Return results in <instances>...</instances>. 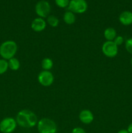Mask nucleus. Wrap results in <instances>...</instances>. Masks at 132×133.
Wrapping results in <instances>:
<instances>
[{
    "mask_svg": "<svg viewBox=\"0 0 132 133\" xmlns=\"http://www.w3.org/2000/svg\"><path fill=\"white\" fill-rule=\"evenodd\" d=\"M16 121L17 124L24 128H32L38 122L36 114L27 109L20 110L17 114Z\"/></svg>",
    "mask_w": 132,
    "mask_h": 133,
    "instance_id": "nucleus-1",
    "label": "nucleus"
},
{
    "mask_svg": "<svg viewBox=\"0 0 132 133\" xmlns=\"http://www.w3.org/2000/svg\"><path fill=\"white\" fill-rule=\"evenodd\" d=\"M18 51V45L13 40H6L0 45V56L5 60L14 57Z\"/></svg>",
    "mask_w": 132,
    "mask_h": 133,
    "instance_id": "nucleus-2",
    "label": "nucleus"
},
{
    "mask_svg": "<svg viewBox=\"0 0 132 133\" xmlns=\"http://www.w3.org/2000/svg\"><path fill=\"white\" fill-rule=\"evenodd\" d=\"M37 128L39 133H56L57 131L56 125L54 121L47 118L38 121Z\"/></svg>",
    "mask_w": 132,
    "mask_h": 133,
    "instance_id": "nucleus-3",
    "label": "nucleus"
},
{
    "mask_svg": "<svg viewBox=\"0 0 132 133\" xmlns=\"http://www.w3.org/2000/svg\"><path fill=\"white\" fill-rule=\"evenodd\" d=\"M50 5L47 1L40 0L35 5V12L40 18H47L50 12Z\"/></svg>",
    "mask_w": 132,
    "mask_h": 133,
    "instance_id": "nucleus-4",
    "label": "nucleus"
},
{
    "mask_svg": "<svg viewBox=\"0 0 132 133\" xmlns=\"http://www.w3.org/2000/svg\"><path fill=\"white\" fill-rule=\"evenodd\" d=\"M68 9L73 13L82 14L87 9V3L85 0H71Z\"/></svg>",
    "mask_w": 132,
    "mask_h": 133,
    "instance_id": "nucleus-5",
    "label": "nucleus"
},
{
    "mask_svg": "<svg viewBox=\"0 0 132 133\" xmlns=\"http://www.w3.org/2000/svg\"><path fill=\"white\" fill-rule=\"evenodd\" d=\"M17 122L14 118L7 117L0 122V131L2 133H12L15 131Z\"/></svg>",
    "mask_w": 132,
    "mask_h": 133,
    "instance_id": "nucleus-6",
    "label": "nucleus"
},
{
    "mask_svg": "<svg viewBox=\"0 0 132 133\" xmlns=\"http://www.w3.org/2000/svg\"><path fill=\"white\" fill-rule=\"evenodd\" d=\"M103 54L109 58H113L118 54V46L113 41H106L102 47Z\"/></svg>",
    "mask_w": 132,
    "mask_h": 133,
    "instance_id": "nucleus-7",
    "label": "nucleus"
},
{
    "mask_svg": "<svg viewBox=\"0 0 132 133\" xmlns=\"http://www.w3.org/2000/svg\"><path fill=\"white\" fill-rule=\"evenodd\" d=\"M38 81L41 85L43 87H49L54 82V76L50 71L43 70L39 74Z\"/></svg>",
    "mask_w": 132,
    "mask_h": 133,
    "instance_id": "nucleus-8",
    "label": "nucleus"
},
{
    "mask_svg": "<svg viewBox=\"0 0 132 133\" xmlns=\"http://www.w3.org/2000/svg\"><path fill=\"white\" fill-rule=\"evenodd\" d=\"M46 25L47 23L45 19L43 18L38 17L32 20L31 23V29L34 32H40L45 30V29L46 28Z\"/></svg>",
    "mask_w": 132,
    "mask_h": 133,
    "instance_id": "nucleus-9",
    "label": "nucleus"
},
{
    "mask_svg": "<svg viewBox=\"0 0 132 133\" xmlns=\"http://www.w3.org/2000/svg\"><path fill=\"white\" fill-rule=\"evenodd\" d=\"M79 119L84 124H90L94 119V116L89 110H82L79 114Z\"/></svg>",
    "mask_w": 132,
    "mask_h": 133,
    "instance_id": "nucleus-10",
    "label": "nucleus"
},
{
    "mask_svg": "<svg viewBox=\"0 0 132 133\" xmlns=\"http://www.w3.org/2000/svg\"><path fill=\"white\" fill-rule=\"evenodd\" d=\"M119 19L120 23L123 25H130L132 24V12L129 10L123 11L119 15Z\"/></svg>",
    "mask_w": 132,
    "mask_h": 133,
    "instance_id": "nucleus-11",
    "label": "nucleus"
},
{
    "mask_svg": "<svg viewBox=\"0 0 132 133\" xmlns=\"http://www.w3.org/2000/svg\"><path fill=\"white\" fill-rule=\"evenodd\" d=\"M104 36L107 41H113L117 35H116V31L113 27H108L105 29L104 32Z\"/></svg>",
    "mask_w": 132,
    "mask_h": 133,
    "instance_id": "nucleus-12",
    "label": "nucleus"
},
{
    "mask_svg": "<svg viewBox=\"0 0 132 133\" xmlns=\"http://www.w3.org/2000/svg\"><path fill=\"white\" fill-rule=\"evenodd\" d=\"M63 21L67 25H72L76 21V16L75 13L68 10L66 11L63 14Z\"/></svg>",
    "mask_w": 132,
    "mask_h": 133,
    "instance_id": "nucleus-13",
    "label": "nucleus"
},
{
    "mask_svg": "<svg viewBox=\"0 0 132 133\" xmlns=\"http://www.w3.org/2000/svg\"><path fill=\"white\" fill-rule=\"evenodd\" d=\"M8 64H9V68L13 71H17L20 68L19 61L15 57H13V58L9 59L8 61Z\"/></svg>",
    "mask_w": 132,
    "mask_h": 133,
    "instance_id": "nucleus-14",
    "label": "nucleus"
},
{
    "mask_svg": "<svg viewBox=\"0 0 132 133\" xmlns=\"http://www.w3.org/2000/svg\"><path fill=\"white\" fill-rule=\"evenodd\" d=\"M53 66V62L50 58H45L41 61V67L45 71H49Z\"/></svg>",
    "mask_w": 132,
    "mask_h": 133,
    "instance_id": "nucleus-15",
    "label": "nucleus"
},
{
    "mask_svg": "<svg viewBox=\"0 0 132 133\" xmlns=\"http://www.w3.org/2000/svg\"><path fill=\"white\" fill-rule=\"evenodd\" d=\"M47 22L49 23V25L52 27H56L59 25V19L57 17L54 15H49L47 17Z\"/></svg>",
    "mask_w": 132,
    "mask_h": 133,
    "instance_id": "nucleus-16",
    "label": "nucleus"
},
{
    "mask_svg": "<svg viewBox=\"0 0 132 133\" xmlns=\"http://www.w3.org/2000/svg\"><path fill=\"white\" fill-rule=\"evenodd\" d=\"M8 69H9L8 61L6 60L3 59V58L0 59V75H3L5 73H6Z\"/></svg>",
    "mask_w": 132,
    "mask_h": 133,
    "instance_id": "nucleus-17",
    "label": "nucleus"
},
{
    "mask_svg": "<svg viewBox=\"0 0 132 133\" xmlns=\"http://www.w3.org/2000/svg\"><path fill=\"white\" fill-rule=\"evenodd\" d=\"M70 0H55V3L60 8H65L69 6Z\"/></svg>",
    "mask_w": 132,
    "mask_h": 133,
    "instance_id": "nucleus-18",
    "label": "nucleus"
},
{
    "mask_svg": "<svg viewBox=\"0 0 132 133\" xmlns=\"http://www.w3.org/2000/svg\"><path fill=\"white\" fill-rule=\"evenodd\" d=\"M125 48L127 51L132 55V38L126 40L125 42Z\"/></svg>",
    "mask_w": 132,
    "mask_h": 133,
    "instance_id": "nucleus-19",
    "label": "nucleus"
},
{
    "mask_svg": "<svg viewBox=\"0 0 132 133\" xmlns=\"http://www.w3.org/2000/svg\"><path fill=\"white\" fill-rule=\"evenodd\" d=\"M124 38H123L122 36H120V35H118V36H116L113 40V42L115 43V44H116L117 46L121 45L122 44L124 43Z\"/></svg>",
    "mask_w": 132,
    "mask_h": 133,
    "instance_id": "nucleus-20",
    "label": "nucleus"
},
{
    "mask_svg": "<svg viewBox=\"0 0 132 133\" xmlns=\"http://www.w3.org/2000/svg\"><path fill=\"white\" fill-rule=\"evenodd\" d=\"M71 133H86L85 130L81 127H75L72 130Z\"/></svg>",
    "mask_w": 132,
    "mask_h": 133,
    "instance_id": "nucleus-21",
    "label": "nucleus"
},
{
    "mask_svg": "<svg viewBox=\"0 0 132 133\" xmlns=\"http://www.w3.org/2000/svg\"><path fill=\"white\" fill-rule=\"evenodd\" d=\"M126 130L128 131L129 133H132V123H130V124L128 125V129H127Z\"/></svg>",
    "mask_w": 132,
    "mask_h": 133,
    "instance_id": "nucleus-22",
    "label": "nucleus"
},
{
    "mask_svg": "<svg viewBox=\"0 0 132 133\" xmlns=\"http://www.w3.org/2000/svg\"><path fill=\"white\" fill-rule=\"evenodd\" d=\"M117 133H129L126 129H121Z\"/></svg>",
    "mask_w": 132,
    "mask_h": 133,
    "instance_id": "nucleus-23",
    "label": "nucleus"
},
{
    "mask_svg": "<svg viewBox=\"0 0 132 133\" xmlns=\"http://www.w3.org/2000/svg\"><path fill=\"white\" fill-rule=\"evenodd\" d=\"M131 66H132V58L131 59Z\"/></svg>",
    "mask_w": 132,
    "mask_h": 133,
    "instance_id": "nucleus-24",
    "label": "nucleus"
}]
</instances>
